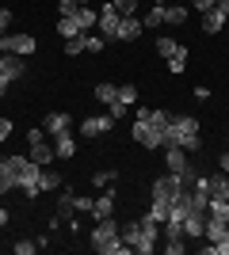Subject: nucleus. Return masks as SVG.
<instances>
[{
	"mask_svg": "<svg viewBox=\"0 0 229 255\" xmlns=\"http://www.w3.org/2000/svg\"><path fill=\"white\" fill-rule=\"evenodd\" d=\"M122 240L134 248L138 255H149L153 248H157V236H161V225L153 221V217H145V221H130V225H122L119 229Z\"/></svg>",
	"mask_w": 229,
	"mask_h": 255,
	"instance_id": "f257e3e1",
	"label": "nucleus"
},
{
	"mask_svg": "<svg viewBox=\"0 0 229 255\" xmlns=\"http://www.w3.org/2000/svg\"><path fill=\"white\" fill-rule=\"evenodd\" d=\"M92 248H96L99 255H126V252H134V248L122 240L119 225L111 221V217L96 221V229H92Z\"/></svg>",
	"mask_w": 229,
	"mask_h": 255,
	"instance_id": "f03ea898",
	"label": "nucleus"
},
{
	"mask_svg": "<svg viewBox=\"0 0 229 255\" xmlns=\"http://www.w3.org/2000/svg\"><path fill=\"white\" fill-rule=\"evenodd\" d=\"M164 145H180L184 152H199V118L191 115H180L168 122V137H164Z\"/></svg>",
	"mask_w": 229,
	"mask_h": 255,
	"instance_id": "7ed1b4c3",
	"label": "nucleus"
},
{
	"mask_svg": "<svg viewBox=\"0 0 229 255\" xmlns=\"http://www.w3.org/2000/svg\"><path fill=\"white\" fill-rule=\"evenodd\" d=\"M184 191H191V187H184V179H180L176 171L157 175V179H153V187H149V194H153V198H161V202H176Z\"/></svg>",
	"mask_w": 229,
	"mask_h": 255,
	"instance_id": "20e7f679",
	"label": "nucleus"
},
{
	"mask_svg": "<svg viewBox=\"0 0 229 255\" xmlns=\"http://www.w3.org/2000/svg\"><path fill=\"white\" fill-rule=\"evenodd\" d=\"M119 23H122V15H119V8H115V4H103V8H99V19H96V31L103 34V38H107V42H119Z\"/></svg>",
	"mask_w": 229,
	"mask_h": 255,
	"instance_id": "39448f33",
	"label": "nucleus"
},
{
	"mask_svg": "<svg viewBox=\"0 0 229 255\" xmlns=\"http://www.w3.org/2000/svg\"><path fill=\"white\" fill-rule=\"evenodd\" d=\"M111 129H115V118H111V111H107V115L84 118V122L76 126V137H103V133H111Z\"/></svg>",
	"mask_w": 229,
	"mask_h": 255,
	"instance_id": "423d86ee",
	"label": "nucleus"
},
{
	"mask_svg": "<svg viewBox=\"0 0 229 255\" xmlns=\"http://www.w3.org/2000/svg\"><path fill=\"white\" fill-rule=\"evenodd\" d=\"M130 133H134V141H138V145H145V149H164V133H161V129H153L145 118H134Z\"/></svg>",
	"mask_w": 229,
	"mask_h": 255,
	"instance_id": "0eeeda50",
	"label": "nucleus"
},
{
	"mask_svg": "<svg viewBox=\"0 0 229 255\" xmlns=\"http://www.w3.org/2000/svg\"><path fill=\"white\" fill-rule=\"evenodd\" d=\"M38 50L31 34H0V53H19V57H31Z\"/></svg>",
	"mask_w": 229,
	"mask_h": 255,
	"instance_id": "6e6552de",
	"label": "nucleus"
},
{
	"mask_svg": "<svg viewBox=\"0 0 229 255\" xmlns=\"http://www.w3.org/2000/svg\"><path fill=\"white\" fill-rule=\"evenodd\" d=\"M38 179H42V164H34V160H27L23 164V171H19V191L27 194V198H38Z\"/></svg>",
	"mask_w": 229,
	"mask_h": 255,
	"instance_id": "1a4fd4ad",
	"label": "nucleus"
},
{
	"mask_svg": "<svg viewBox=\"0 0 229 255\" xmlns=\"http://www.w3.org/2000/svg\"><path fill=\"white\" fill-rule=\"evenodd\" d=\"M207 217H210L207 210H187V217H184V236H187V240H203V233H207Z\"/></svg>",
	"mask_w": 229,
	"mask_h": 255,
	"instance_id": "9d476101",
	"label": "nucleus"
},
{
	"mask_svg": "<svg viewBox=\"0 0 229 255\" xmlns=\"http://www.w3.org/2000/svg\"><path fill=\"white\" fill-rule=\"evenodd\" d=\"M23 69H27V65H23L19 53H0V80H11V84H15L23 76Z\"/></svg>",
	"mask_w": 229,
	"mask_h": 255,
	"instance_id": "9b49d317",
	"label": "nucleus"
},
{
	"mask_svg": "<svg viewBox=\"0 0 229 255\" xmlns=\"http://www.w3.org/2000/svg\"><path fill=\"white\" fill-rule=\"evenodd\" d=\"M42 129H46V137H61V133H69V129H73V118H69L65 111H54V115H46Z\"/></svg>",
	"mask_w": 229,
	"mask_h": 255,
	"instance_id": "f8f14e48",
	"label": "nucleus"
},
{
	"mask_svg": "<svg viewBox=\"0 0 229 255\" xmlns=\"http://www.w3.org/2000/svg\"><path fill=\"white\" fill-rule=\"evenodd\" d=\"M142 31H145V23L138 19V15H122V23H119V42H134Z\"/></svg>",
	"mask_w": 229,
	"mask_h": 255,
	"instance_id": "ddd939ff",
	"label": "nucleus"
},
{
	"mask_svg": "<svg viewBox=\"0 0 229 255\" xmlns=\"http://www.w3.org/2000/svg\"><path fill=\"white\" fill-rule=\"evenodd\" d=\"M164 164H168V171H176V175H180L191 160H187V152L180 149V145H164Z\"/></svg>",
	"mask_w": 229,
	"mask_h": 255,
	"instance_id": "4468645a",
	"label": "nucleus"
},
{
	"mask_svg": "<svg viewBox=\"0 0 229 255\" xmlns=\"http://www.w3.org/2000/svg\"><path fill=\"white\" fill-rule=\"evenodd\" d=\"M54 152H57L61 160H73V156H76V129H69V133L54 137Z\"/></svg>",
	"mask_w": 229,
	"mask_h": 255,
	"instance_id": "2eb2a0df",
	"label": "nucleus"
},
{
	"mask_svg": "<svg viewBox=\"0 0 229 255\" xmlns=\"http://www.w3.org/2000/svg\"><path fill=\"white\" fill-rule=\"evenodd\" d=\"M54 156H57V152H54V145H50L46 137L31 145V160H34V164H42V168H50V164H54Z\"/></svg>",
	"mask_w": 229,
	"mask_h": 255,
	"instance_id": "dca6fc26",
	"label": "nucleus"
},
{
	"mask_svg": "<svg viewBox=\"0 0 229 255\" xmlns=\"http://www.w3.org/2000/svg\"><path fill=\"white\" fill-rule=\"evenodd\" d=\"M27 160H31V156H0V175H11L15 187H19V171H23Z\"/></svg>",
	"mask_w": 229,
	"mask_h": 255,
	"instance_id": "f3484780",
	"label": "nucleus"
},
{
	"mask_svg": "<svg viewBox=\"0 0 229 255\" xmlns=\"http://www.w3.org/2000/svg\"><path fill=\"white\" fill-rule=\"evenodd\" d=\"M57 34L69 42V38H76V34H84V27L76 23V15H61V19H57Z\"/></svg>",
	"mask_w": 229,
	"mask_h": 255,
	"instance_id": "a211bd4d",
	"label": "nucleus"
},
{
	"mask_svg": "<svg viewBox=\"0 0 229 255\" xmlns=\"http://www.w3.org/2000/svg\"><path fill=\"white\" fill-rule=\"evenodd\" d=\"M226 19H229V15H226V11H218V8L207 11V15H203V31H207V34H218L222 27H226Z\"/></svg>",
	"mask_w": 229,
	"mask_h": 255,
	"instance_id": "6ab92c4d",
	"label": "nucleus"
},
{
	"mask_svg": "<svg viewBox=\"0 0 229 255\" xmlns=\"http://www.w3.org/2000/svg\"><path fill=\"white\" fill-rule=\"evenodd\" d=\"M111 213H115V194H99L96 206H92V217L103 221V217H111Z\"/></svg>",
	"mask_w": 229,
	"mask_h": 255,
	"instance_id": "aec40b11",
	"label": "nucleus"
},
{
	"mask_svg": "<svg viewBox=\"0 0 229 255\" xmlns=\"http://www.w3.org/2000/svg\"><path fill=\"white\" fill-rule=\"evenodd\" d=\"M226 225H229V221H218V217H207V233H203V240H207V244L222 240V236H226Z\"/></svg>",
	"mask_w": 229,
	"mask_h": 255,
	"instance_id": "412c9836",
	"label": "nucleus"
},
{
	"mask_svg": "<svg viewBox=\"0 0 229 255\" xmlns=\"http://www.w3.org/2000/svg\"><path fill=\"white\" fill-rule=\"evenodd\" d=\"M184 19H187V4H164V23L180 27Z\"/></svg>",
	"mask_w": 229,
	"mask_h": 255,
	"instance_id": "4be33fe9",
	"label": "nucleus"
},
{
	"mask_svg": "<svg viewBox=\"0 0 229 255\" xmlns=\"http://www.w3.org/2000/svg\"><path fill=\"white\" fill-rule=\"evenodd\" d=\"M61 175L57 171H50V168H42V179H38V191H61Z\"/></svg>",
	"mask_w": 229,
	"mask_h": 255,
	"instance_id": "5701e85b",
	"label": "nucleus"
},
{
	"mask_svg": "<svg viewBox=\"0 0 229 255\" xmlns=\"http://www.w3.org/2000/svg\"><path fill=\"white\" fill-rule=\"evenodd\" d=\"M145 27H164V0H157V4L145 11Z\"/></svg>",
	"mask_w": 229,
	"mask_h": 255,
	"instance_id": "b1692460",
	"label": "nucleus"
},
{
	"mask_svg": "<svg viewBox=\"0 0 229 255\" xmlns=\"http://www.w3.org/2000/svg\"><path fill=\"white\" fill-rule=\"evenodd\" d=\"M96 99L103 107H111L115 99H119V88H115V84H96Z\"/></svg>",
	"mask_w": 229,
	"mask_h": 255,
	"instance_id": "393cba45",
	"label": "nucleus"
},
{
	"mask_svg": "<svg viewBox=\"0 0 229 255\" xmlns=\"http://www.w3.org/2000/svg\"><path fill=\"white\" fill-rule=\"evenodd\" d=\"M168 69H172V73H184L187 69V46H176V53L168 57Z\"/></svg>",
	"mask_w": 229,
	"mask_h": 255,
	"instance_id": "a878e982",
	"label": "nucleus"
},
{
	"mask_svg": "<svg viewBox=\"0 0 229 255\" xmlns=\"http://www.w3.org/2000/svg\"><path fill=\"white\" fill-rule=\"evenodd\" d=\"M176 46H180V42H176V38H168V34H161V38H157V53H161V57H172Z\"/></svg>",
	"mask_w": 229,
	"mask_h": 255,
	"instance_id": "bb28decb",
	"label": "nucleus"
},
{
	"mask_svg": "<svg viewBox=\"0 0 229 255\" xmlns=\"http://www.w3.org/2000/svg\"><path fill=\"white\" fill-rule=\"evenodd\" d=\"M103 46H107V38H103V34H84V50H88V53H99Z\"/></svg>",
	"mask_w": 229,
	"mask_h": 255,
	"instance_id": "cd10ccee",
	"label": "nucleus"
},
{
	"mask_svg": "<svg viewBox=\"0 0 229 255\" xmlns=\"http://www.w3.org/2000/svg\"><path fill=\"white\" fill-rule=\"evenodd\" d=\"M73 198H76L73 191H61V198H57V213H61V217H69V213H73Z\"/></svg>",
	"mask_w": 229,
	"mask_h": 255,
	"instance_id": "c85d7f7f",
	"label": "nucleus"
},
{
	"mask_svg": "<svg viewBox=\"0 0 229 255\" xmlns=\"http://www.w3.org/2000/svg\"><path fill=\"white\" fill-rule=\"evenodd\" d=\"M92 206H96V198H88V194H76L73 198V213H92Z\"/></svg>",
	"mask_w": 229,
	"mask_h": 255,
	"instance_id": "c756f323",
	"label": "nucleus"
},
{
	"mask_svg": "<svg viewBox=\"0 0 229 255\" xmlns=\"http://www.w3.org/2000/svg\"><path fill=\"white\" fill-rule=\"evenodd\" d=\"M119 99H122L126 107H134V103H138V88H134V84H122V88H119Z\"/></svg>",
	"mask_w": 229,
	"mask_h": 255,
	"instance_id": "7c9ffc66",
	"label": "nucleus"
},
{
	"mask_svg": "<svg viewBox=\"0 0 229 255\" xmlns=\"http://www.w3.org/2000/svg\"><path fill=\"white\" fill-rule=\"evenodd\" d=\"M115 8H119V15H138V0H111Z\"/></svg>",
	"mask_w": 229,
	"mask_h": 255,
	"instance_id": "2f4dec72",
	"label": "nucleus"
},
{
	"mask_svg": "<svg viewBox=\"0 0 229 255\" xmlns=\"http://www.w3.org/2000/svg\"><path fill=\"white\" fill-rule=\"evenodd\" d=\"M65 53H69V57H76V53H84V34H76V38H69V42H65Z\"/></svg>",
	"mask_w": 229,
	"mask_h": 255,
	"instance_id": "473e14b6",
	"label": "nucleus"
},
{
	"mask_svg": "<svg viewBox=\"0 0 229 255\" xmlns=\"http://www.w3.org/2000/svg\"><path fill=\"white\" fill-rule=\"evenodd\" d=\"M11 252H15V255H31V252H38V244H34V240H15Z\"/></svg>",
	"mask_w": 229,
	"mask_h": 255,
	"instance_id": "72a5a7b5",
	"label": "nucleus"
},
{
	"mask_svg": "<svg viewBox=\"0 0 229 255\" xmlns=\"http://www.w3.org/2000/svg\"><path fill=\"white\" fill-rule=\"evenodd\" d=\"M92 183H96V187H111V183H115V171H96V175H92Z\"/></svg>",
	"mask_w": 229,
	"mask_h": 255,
	"instance_id": "f704fd0d",
	"label": "nucleus"
},
{
	"mask_svg": "<svg viewBox=\"0 0 229 255\" xmlns=\"http://www.w3.org/2000/svg\"><path fill=\"white\" fill-rule=\"evenodd\" d=\"M80 4H88V0H61V4H57V11H61V15H73Z\"/></svg>",
	"mask_w": 229,
	"mask_h": 255,
	"instance_id": "c9c22d12",
	"label": "nucleus"
},
{
	"mask_svg": "<svg viewBox=\"0 0 229 255\" xmlns=\"http://www.w3.org/2000/svg\"><path fill=\"white\" fill-rule=\"evenodd\" d=\"M107 111H111V118H126V115H130V107L122 103V99H115V103H111Z\"/></svg>",
	"mask_w": 229,
	"mask_h": 255,
	"instance_id": "e433bc0d",
	"label": "nucleus"
},
{
	"mask_svg": "<svg viewBox=\"0 0 229 255\" xmlns=\"http://www.w3.org/2000/svg\"><path fill=\"white\" fill-rule=\"evenodd\" d=\"M191 8L207 15V11H214V8H218V0H191Z\"/></svg>",
	"mask_w": 229,
	"mask_h": 255,
	"instance_id": "4c0bfd02",
	"label": "nucleus"
},
{
	"mask_svg": "<svg viewBox=\"0 0 229 255\" xmlns=\"http://www.w3.org/2000/svg\"><path fill=\"white\" fill-rule=\"evenodd\" d=\"M8 27H11V11L0 8V34H8Z\"/></svg>",
	"mask_w": 229,
	"mask_h": 255,
	"instance_id": "58836bf2",
	"label": "nucleus"
},
{
	"mask_svg": "<svg viewBox=\"0 0 229 255\" xmlns=\"http://www.w3.org/2000/svg\"><path fill=\"white\" fill-rule=\"evenodd\" d=\"M8 137H11V122H8V118H0V145H4Z\"/></svg>",
	"mask_w": 229,
	"mask_h": 255,
	"instance_id": "ea45409f",
	"label": "nucleus"
},
{
	"mask_svg": "<svg viewBox=\"0 0 229 255\" xmlns=\"http://www.w3.org/2000/svg\"><path fill=\"white\" fill-rule=\"evenodd\" d=\"M46 137V129L42 126H34V129H27V141H31V145H34V141H42Z\"/></svg>",
	"mask_w": 229,
	"mask_h": 255,
	"instance_id": "a19ab883",
	"label": "nucleus"
},
{
	"mask_svg": "<svg viewBox=\"0 0 229 255\" xmlns=\"http://www.w3.org/2000/svg\"><path fill=\"white\" fill-rule=\"evenodd\" d=\"M11 187H15V179H11V175H0V194H8Z\"/></svg>",
	"mask_w": 229,
	"mask_h": 255,
	"instance_id": "79ce46f5",
	"label": "nucleus"
},
{
	"mask_svg": "<svg viewBox=\"0 0 229 255\" xmlns=\"http://www.w3.org/2000/svg\"><path fill=\"white\" fill-rule=\"evenodd\" d=\"M218 168H222V171H226V175H229V152H222V160H218Z\"/></svg>",
	"mask_w": 229,
	"mask_h": 255,
	"instance_id": "37998d69",
	"label": "nucleus"
},
{
	"mask_svg": "<svg viewBox=\"0 0 229 255\" xmlns=\"http://www.w3.org/2000/svg\"><path fill=\"white\" fill-rule=\"evenodd\" d=\"M4 225H8V210H4V206H0V229H4Z\"/></svg>",
	"mask_w": 229,
	"mask_h": 255,
	"instance_id": "c03bdc74",
	"label": "nucleus"
}]
</instances>
